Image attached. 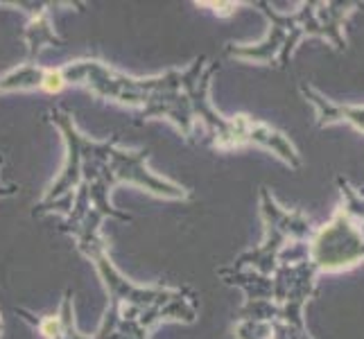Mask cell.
Returning <instances> with one entry per match:
<instances>
[{
	"mask_svg": "<svg viewBox=\"0 0 364 339\" xmlns=\"http://www.w3.org/2000/svg\"><path fill=\"white\" fill-rule=\"evenodd\" d=\"M360 7V3H306L292 16L272 14V32L265 43L254 50H237V55L249 59H260L274 66H285L292 50L304 36H321L337 50H346L344 23Z\"/></svg>",
	"mask_w": 364,
	"mask_h": 339,
	"instance_id": "6da1fadb",
	"label": "cell"
},
{
	"mask_svg": "<svg viewBox=\"0 0 364 339\" xmlns=\"http://www.w3.org/2000/svg\"><path fill=\"white\" fill-rule=\"evenodd\" d=\"M337 185L342 190V206L323 229L315 231L308 249V260L317 271L350 267L364 258V195L342 177Z\"/></svg>",
	"mask_w": 364,
	"mask_h": 339,
	"instance_id": "7a4b0ae2",
	"label": "cell"
},
{
	"mask_svg": "<svg viewBox=\"0 0 364 339\" xmlns=\"http://www.w3.org/2000/svg\"><path fill=\"white\" fill-rule=\"evenodd\" d=\"M262 206H265V217H267V240L256 254H251V260L262 271H269L276 256L285 249L290 240H312L315 229L312 222L304 215L301 210H283L274 199L262 193ZM251 262V265H254Z\"/></svg>",
	"mask_w": 364,
	"mask_h": 339,
	"instance_id": "3957f363",
	"label": "cell"
},
{
	"mask_svg": "<svg viewBox=\"0 0 364 339\" xmlns=\"http://www.w3.org/2000/svg\"><path fill=\"white\" fill-rule=\"evenodd\" d=\"M301 93H304L312 104H315L319 113V127L331 122H348L353 127L364 131V107H348V104H335L328 97H323L319 91H315L312 86L301 84ZM360 193L364 195V188H360Z\"/></svg>",
	"mask_w": 364,
	"mask_h": 339,
	"instance_id": "277c9868",
	"label": "cell"
}]
</instances>
